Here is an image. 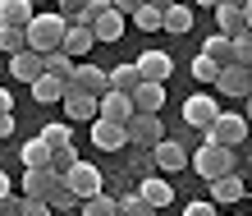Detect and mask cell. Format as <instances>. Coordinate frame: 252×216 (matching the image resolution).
<instances>
[{"label":"cell","instance_id":"obj_1","mask_svg":"<svg viewBox=\"0 0 252 216\" xmlns=\"http://www.w3.org/2000/svg\"><path fill=\"white\" fill-rule=\"evenodd\" d=\"M64 33H69V23H64L55 9H37V14H32V23L23 28V41H28V51L46 55V51H60Z\"/></svg>","mask_w":252,"mask_h":216},{"label":"cell","instance_id":"obj_2","mask_svg":"<svg viewBox=\"0 0 252 216\" xmlns=\"http://www.w3.org/2000/svg\"><path fill=\"white\" fill-rule=\"evenodd\" d=\"M188 166L197 170L202 180L229 175V170H239V147H220V143H211V138H206L197 152H188Z\"/></svg>","mask_w":252,"mask_h":216},{"label":"cell","instance_id":"obj_3","mask_svg":"<svg viewBox=\"0 0 252 216\" xmlns=\"http://www.w3.org/2000/svg\"><path fill=\"white\" fill-rule=\"evenodd\" d=\"M202 134L211 138V143H220V147H243V143H248V120H243V115H225V110H220Z\"/></svg>","mask_w":252,"mask_h":216},{"label":"cell","instance_id":"obj_4","mask_svg":"<svg viewBox=\"0 0 252 216\" xmlns=\"http://www.w3.org/2000/svg\"><path fill=\"white\" fill-rule=\"evenodd\" d=\"M60 180H64V189L78 198V203H83V198H92V193H101V184H106V180H101V170L87 166V161H73Z\"/></svg>","mask_w":252,"mask_h":216},{"label":"cell","instance_id":"obj_5","mask_svg":"<svg viewBox=\"0 0 252 216\" xmlns=\"http://www.w3.org/2000/svg\"><path fill=\"white\" fill-rule=\"evenodd\" d=\"M124 134L133 147H152L156 138H165V129H160V115H147V110H133L124 120Z\"/></svg>","mask_w":252,"mask_h":216},{"label":"cell","instance_id":"obj_6","mask_svg":"<svg viewBox=\"0 0 252 216\" xmlns=\"http://www.w3.org/2000/svg\"><path fill=\"white\" fill-rule=\"evenodd\" d=\"M69 88L73 92H87V97H106L110 92V74L106 69H96V65H73V74H69Z\"/></svg>","mask_w":252,"mask_h":216},{"label":"cell","instance_id":"obj_7","mask_svg":"<svg viewBox=\"0 0 252 216\" xmlns=\"http://www.w3.org/2000/svg\"><path fill=\"white\" fill-rule=\"evenodd\" d=\"M216 92H225V97H243L252 92V69L248 65H220V74H216V83H211Z\"/></svg>","mask_w":252,"mask_h":216},{"label":"cell","instance_id":"obj_8","mask_svg":"<svg viewBox=\"0 0 252 216\" xmlns=\"http://www.w3.org/2000/svg\"><path fill=\"white\" fill-rule=\"evenodd\" d=\"M152 161H156V170L174 175V170H184V166H188V152H184L174 138H156V143H152Z\"/></svg>","mask_w":252,"mask_h":216},{"label":"cell","instance_id":"obj_9","mask_svg":"<svg viewBox=\"0 0 252 216\" xmlns=\"http://www.w3.org/2000/svg\"><path fill=\"white\" fill-rule=\"evenodd\" d=\"M124 14L120 9H115V5H106V9H101L96 14V23H92V37H96V46H106V41H120L124 37Z\"/></svg>","mask_w":252,"mask_h":216},{"label":"cell","instance_id":"obj_10","mask_svg":"<svg viewBox=\"0 0 252 216\" xmlns=\"http://www.w3.org/2000/svg\"><path fill=\"white\" fill-rule=\"evenodd\" d=\"M92 143L101 152H120V147H128V134H124V124H115V120H92Z\"/></svg>","mask_w":252,"mask_h":216},{"label":"cell","instance_id":"obj_11","mask_svg":"<svg viewBox=\"0 0 252 216\" xmlns=\"http://www.w3.org/2000/svg\"><path fill=\"white\" fill-rule=\"evenodd\" d=\"M60 106H64V115H69V124L96 120V97H87V92H73L69 83H64V97H60Z\"/></svg>","mask_w":252,"mask_h":216},{"label":"cell","instance_id":"obj_12","mask_svg":"<svg viewBox=\"0 0 252 216\" xmlns=\"http://www.w3.org/2000/svg\"><path fill=\"white\" fill-rule=\"evenodd\" d=\"M133 65H138V74H142V78H152V83H165V78L174 74V60H170L165 51H142Z\"/></svg>","mask_w":252,"mask_h":216},{"label":"cell","instance_id":"obj_13","mask_svg":"<svg viewBox=\"0 0 252 216\" xmlns=\"http://www.w3.org/2000/svg\"><path fill=\"white\" fill-rule=\"evenodd\" d=\"M216 115H220V106L206 92H197V97H188V102H184V124H192V129H206Z\"/></svg>","mask_w":252,"mask_h":216},{"label":"cell","instance_id":"obj_14","mask_svg":"<svg viewBox=\"0 0 252 216\" xmlns=\"http://www.w3.org/2000/svg\"><path fill=\"white\" fill-rule=\"evenodd\" d=\"M206 189H211V203H239V198L248 193L239 170H229V175H216V180H206Z\"/></svg>","mask_w":252,"mask_h":216},{"label":"cell","instance_id":"obj_15","mask_svg":"<svg viewBox=\"0 0 252 216\" xmlns=\"http://www.w3.org/2000/svg\"><path fill=\"white\" fill-rule=\"evenodd\" d=\"M55 184H60V175H55L51 166H32V170H23V198H46Z\"/></svg>","mask_w":252,"mask_h":216},{"label":"cell","instance_id":"obj_16","mask_svg":"<svg viewBox=\"0 0 252 216\" xmlns=\"http://www.w3.org/2000/svg\"><path fill=\"white\" fill-rule=\"evenodd\" d=\"M160 106H165V83H152V78H142L138 88H133V110H147V115H156Z\"/></svg>","mask_w":252,"mask_h":216},{"label":"cell","instance_id":"obj_17","mask_svg":"<svg viewBox=\"0 0 252 216\" xmlns=\"http://www.w3.org/2000/svg\"><path fill=\"white\" fill-rule=\"evenodd\" d=\"M96 46V37H92V28H83V23H69V33H64V41H60V51L69 55V60H83L87 51Z\"/></svg>","mask_w":252,"mask_h":216},{"label":"cell","instance_id":"obj_18","mask_svg":"<svg viewBox=\"0 0 252 216\" xmlns=\"http://www.w3.org/2000/svg\"><path fill=\"white\" fill-rule=\"evenodd\" d=\"M64 83H69V78H55V74H37L32 83H28V88H32V102H37V106H55V102L64 97Z\"/></svg>","mask_w":252,"mask_h":216},{"label":"cell","instance_id":"obj_19","mask_svg":"<svg viewBox=\"0 0 252 216\" xmlns=\"http://www.w3.org/2000/svg\"><path fill=\"white\" fill-rule=\"evenodd\" d=\"M96 115H101V120L124 124L128 115H133V97H124V92H106V97H96Z\"/></svg>","mask_w":252,"mask_h":216},{"label":"cell","instance_id":"obj_20","mask_svg":"<svg viewBox=\"0 0 252 216\" xmlns=\"http://www.w3.org/2000/svg\"><path fill=\"white\" fill-rule=\"evenodd\" d=\"M37 74H46V69H41V55L37 51H19V55H9V78H23V83H32Z\"/></svg>","mask_w":252,"mask_h":216},{"label":"cell","instance_id":"obj_21","mask_svg":"<svg viewBox=\"0 0 252 216\" xmlns=\"http://www.w3.org/2000/svg\"><path fill=\"white\" fill-rule=\"evenodd\" d=\"M32 14H37L32 0H0V23H9V28H28Z\"/></svg>","mask_w":252,"mask_h":216},{"label":"cell","instance_id":"obj_22","mask_svg":"<svg viewBox=\"0 0 252 216\" xmlns=\"http://www.w3.org/2000/svg\"><path fill=\"white\" fill-rule=\"evenodd\" d=\"M138 193H142V203H152V207H170V198H174L170 180H156V175H142Z\"/></svg>","mask_w":252,"mask_h":216},{"label":"cell","instance_id":"obj_23","mask_svg":"<svg viewBox=\"0 0 252 216\" xmlns=\"http://www.w3.org/2000/svg\"><path fill=\"white\" fill-rule=\"evenodd\" d=\"M160 28H165V33H188L192 28V5H179V0H174V5H165V14H160Z\"/></svg>","mask_w":252,"mask_h":216},{"label":"cell","instance_id":"obj_24","mask_svg":"<svg viewBox=\"0 0 252 216\" xmlns=\"http://www.w3.org/2000/svg\"><path fill=\"white\" fill-rule=\"evenodd\" d=\"M106 74H110V92H124V97H133V88L142 83L138 65H115V69H106Z\"/></svg>","mask_w":252,"mask_h":216},{"label":"cell","instance_id":"obj_25","mask_svg":"<svg viewBox=\"0 0 252 216\" xmlns=\"http://www.w3.org/2000/svg\"><path fill=\"white\" fill-rule=\"evenodd\" d=\"M19 156H23V170H32V166H51V143H46V138H28L23 147H19Z\"/></svg>","mask_w":252,"mask_h":216},{"label":"cell","instance_id":"obj_26","mask_svg":"<svg viewBox=\"0 0 252 216\" xmlns=\"http://www.w3.org/2000/svg\"><path fill=\"white\" fill-rule=\"evenodd\" d=\"M216 23H220V33L225 37H239L243 33V5H216Z\"/></svg>","mask_w":252,"mask_h":216},{"label":"cell","instance_id":"obj_27","mask_svg":"<svg viewBox=\"0 0 252 216\" xmlns=\"http://www.w3.org/2000/svg\"><path fill=\"white\" fill-rule=\"evenodd\" d=\"M206 60H216V65H234V41L225 33H216V37H206Z\"/></svg>","mask_w":252,"mask_h":216},{"label":"cell","instance_id":"obj_28","mask_svg":"<svg viewBox=\"0 0 252 216\" xmlns=\"http://www.w3.org/2000/svg\"><path fill=\"white\" fill-rule=\"evenodd\" d=\"M115 212H120V216H156V207H152V203H142V193H138V189L124 193V198H115Z\"/></svg>","mask_w":252,"mask_h":216},{"label":"cell","instance_id":"obj_29","mask_svg":"<svg viewBox=\"0 0 252 216\" xmlns=\"http://www.w3.org/2000/svg\"><path fill=\"white\" fill-rule=\"evenodd\" d=\"M73 65H78V60H69L64 51H46V55H41V69H46V74H55V78H69Z\"/></svg>","mask_w":252,"mask_h":216},{"label":"cell","instance_id":"obj_30","mask_svg":"<svg viewBox=\"0 0 252 216\" xmlns=\"http://www.w3.org/2000/svg\"><path fill=\"white\" fill-rule=\"evenodd\" d=\"M41 203H46L51 212H78V198H73V193L64 189V180H60V184H55V189H51L46 198H41Z\"/></svg>","mask_w":252,"mask_h":216},{"label":"cell","instance_id":"obj_31","mask_svg":"<svg viewBox=\"0 0 252 216\" xmlns=\"http://www.w3.org/2000/svg\"><path fill=\"white\" fill-rule=\"evenodd\" d=\"M37 138H46L51 147H64V143H73V124H69V120H51Z\"/></svg>","mask_w":252,"mask_h":216},{"label":"cell","instance_id":"obj_32","mask_svg":"<svg viewBox=\"0 0 252 216\" xmlns=\"http://www.w3.org/2000/svg\"><path fill=\"white\" fill-rule=\"evenodd\" d=\"M78 212H83V216H120V212H115V198H106V193L83 198V203H78Z\"/></svg>","mask_w":252,"mask_h":216},{"label":"cell","instance_id":"obj_33","mask_svg":"<svg viewBox=\"0 0 252 216\" xmlns=\"http://www.w3.org/2000/svg\"><path fill=\"white\" fill-rule=\"evenodd\" d=\"M160 14H165V9H156V5H147V0H142V5H138V9H133V14H128V19H133V23H138V28H142V33H156V28H160Z\"/></svg>","mask_w":252,"mask_h":216},{"label":"cell","instance_id":"obj_34","mask_svg":"<svg viewBox=\"0 0 252 216\" xmlns=\"http://www.w3.org/2000/svg\"><path fill=\"white\" fill-rule=\"evenodd\" d=\"M28 46V41H23V28H9V23H0V51H5V55H19Z\"/></svg>","mask_w":252,"mask_h":216},{"label":"cell","instance_id":"obj_35","mask_svg":"<svg viewBox=\"0 0 252 216\" xmlns=\"http://www.w3.org/2000/svg\"><path fill=\"white\" fill-rule=\"evenodd\" d=\"M234 41V65H248L252 69V28H243L239 37H229Z\"/></svg>","mask_w":252,"mask_h":216},{"label":"cell","instance_id":"obj_36","mask_svg":"<svg viewBox=\"0 0 252 216\" xmlns=\"http://www.w3.org/2000/svg\"><path fill=\"white\" fill-rule=\"evenodd\" d=\"M78 161V152H73V143H64V147H51V170L55 175H64V170Z\"/></svg>","mask_w":252,"mask_h":216},{"label":"cell","instance_id":"obj_37","mask_svg":"<svg viewBox=\"0 0 252 216\" xmlns=\"http://www.w3.org/2000/svg\"><path fill=\"white\" fill-rule=\"evenodd\" d=\"M216 74H220L216 60H206V55H197V60H192V78H197V83H216Z\"/></svg>","mask_w":252,"mask_h":216},{"label":"cell","instance_id":"obj_38","mask_svg":"<svg viewBox=\"0 0 252 216\" xmlns=\"http://www.w3.org/2000/svg\"><path fill=\"white\" fill-rule=\"evenodd\" d=\"M87 0H55V14H60L64 23H78V14H83Z\"/></svg>","mask_w":252,"mask_h":216},{"label":"cell","instance_id":"obj_39","mask_svg":"<svg viewBox=\"0 0 252 216\" xmlns=\"http://www.w3.org/2000/svg\"><path fill=\"white\" fill-rule=\"evenodd\" d=\"M19 216H51V207L41 198H19Z\"/></svg>","mask_w":252,"mask_h":216},{"label":"cell","instance_id":"obj_40","mask_svg":"<svg viewBox=\"0 0 252 216\" xmlns=\"http://www.w3.org/2000/svg\"><path fill=\"white\" fill-rule=\"evenodd\" d=\"M156 161H152V152H133V175H152Z\"/></svg>","mask_w":252,"mask_h":216},{"label":"cell","instance_id":"obj_41","mask_svg":"<svg viewBox=\"0 0 252 216\" xmlns=\"http://www.w3.org/2000/svg\"><path fill=\"white\" fill-rule=\"evenodd\" d=\"M184 216H216V203H211V198H206V203H188Z\"/></svg>","mask_w":252,"mask_h":216},{"label":"cell","instance_id":"obj_42","mask_svg":"<svg viewBox=\"0 0 252 216\" xmlns=\"http://www.w3.org/2000/svg\"><path fill=\"white\" fill-rule=\"evenodd\" d=\"M0 216H19V198H14V193L0 198Z\"/></svg>","mask_w":252,"mask_h":216},{"label":"cell","instance_id":"obj_43","mask_svg":"<svg viewBox=\"0 0 252 216\" xmlns=\"http://www.w3.org/2000/svg\"><path fill=\"white\" fill-rule=\"evenodd\" d=\"M110 5H115V9H120V14H124V19H128V14H133V9H138V5H142V0H110Z\"/></svg>","mask_w":252,"mask_h":216},{"label":"cell","instance_id":"obj_44","mask_svg":"<svg viewBox=\"0 0 252 216\" xmlns=\"http://www.w3.org/2000/svg\"><path fill=\"white\" fill-rule=\"evenodd\" d=\"M9 110H14V92L0 88V115H9Z\"/></svg>","mask_w":252,"mask_h":216},{"label":"cell","instance_id":"obj_45","mask_svg":"<svg viewBox=\"0 0 252 216\" xmlns=\"http://www.w3.org/2000/svg\"><path fill=\"white\" fill-rule=\"evenodd\" d=\"M9 134H14V110H9V115H0V138H9Z\"/></svg>","mask_w":252,"mask_h":216},{"label":"cell","instance_id":"obj_46","mask_svg":"<svg viewBox=\"0 0 252 216\" xmlns=\"http://www.w3.org/2000/svg\"><path fill=\"white\" fill-rule=\"evenodd\" d=\"M9 193H14V180L5 175V170H0V198H9Z\"/></svg>","mask_w":252,"mask_h":216},{"label":"cell","instance_id":"obj_47","mask_svg":"<svg viewBox=\"0 0 252 216\" xmlns=\"http://www.w3.org/2000/svg\"><path fill=\"white\" fill-rule=\"evenodd\" d=\"M243 23L252 28V0H248V5H243Z\"/></svg>","mask_w":252,"mask_h":216},{"label":"cell","instance_id":"obj_48","mask_svg":"<svg viewBox=\"0 0 252 216\" xmlns=\"http://www.w3.org/2000/svg\"><path fill=\"white\" fill-rule=\"evenodd\" d=\"M147 5H156V9H165V5H174V0H147Z\"/></svg>","mask_w":252,"mask_h":216},{"label":"cell","instance_id":"obj_49","mask_svg":"<svg viewBox=\"0 0 252 216\" xmlns=\"http://www.w3.org/2000/svg\"><path fill=\"white\" fill-rule=\"evenodd\" d=\"M197 5H206V9H216V5H220V0H197Z\"/></svg>","mask_w":252,"mask_h":216},{"label":"cell","instance_id":"obj_50","mask_svg":"<svg viewBox=\"0 0 252 216\" xmlns=\"http://www.w3.org/2000/svg\"><path fill=\"white\" fill-rule=\"evenodd\" d=\"M243 106H248V115H252V92H248V97H243Z\"/></svg>","mask_w":252,"mask_h":216},{"label":"cell","instance_id":"obj_51","mask_svg":"<svg viewBox=\"0 0 252 216\" xmlns=\"http://www.w3.org/2000/svg\"><path fill=\"white\" fill-rule=\"evenodd\" d=\"M220 5H248V0H220Z\"/></svg>","mask_w":252,"mask_h":216},{"label":"cell","instance_id":"obj_52","mask_svg":"<svg viewBox=\"0 0 252 216\" xmlns=\"http://www.w3.org/2000/svg\"><path fill=\"white\" fill-rule=\"evenodd\" d=\"M32 5H51V0H32Z\"/></svg>","mask_w":252,"mask_h":216},{"label":"cell","instance_id":"obj_53","mask_svg":"<svg viewBox=\"0 0 252 216\" xmlns=\"http://www.w3.org/2000/svg\"><path fill=\"white\" fill-rule=\"evenodd\" d=\"M248 143H252V124H248Z\"/></svg>","mask_w":252,"mask_h":216},{"label":"cell","instance_id":"obj_54","mask_svg":"<svg viewBox=\"0 0 252 216\" xmlns=\"http://www.w3.org/2000/svg\"><path fill=\"white\" fill-rule=\"evenodd\" d=\"M248 198H252V189H248Z\"/></svg>","mask_w":252,"mask_h":216},{"label":"cell","instance_id":"obj_55","mask_svg":"<svg viewBox=\"0 0 252 216\" xmlns=\"http://www.w3.org/2000/svg\"><path fill=\"white\" fill-rule=\"evenodd\" d=\"M239 216H243V212H239Z\"/></svg>","mask_w":252,"mask_h":216}]
</instances>
